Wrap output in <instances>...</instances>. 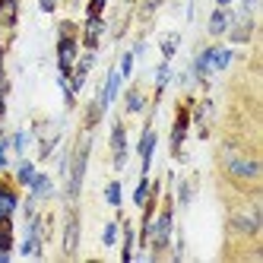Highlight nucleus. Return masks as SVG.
<instances>
[{
  "mask_svg": "<svg viewBox=\"0 0 263 263\" xmlns=\"http://www.w3.org/2000/svg\"><path fill=\"white\" fill-rule=\"evenodd\" d=\"M184 134H187V111L181 108V115H178V121H175V130H172V149H175V156H181Z\"/></svg>",
  "mask_w": 263,
  "mask_h": 263,
  "instance_id": "obj_8",
  "label": "nucleus"
},
{
  "mask_svg": "<svg viewBox=\"0 0 263 263\" xmlns=\"http://www.w3.org/2000/svg\"><path fill=\"white\" fill-rule=\"evenodd\" d=\"M213 54H216V48H206L200 58H197V77H200V80L210 77V70H213Z\"/></svg>",
  "mask_w": 263,
  "mask_h": 263,
  "instance_id": "obj_12",
  "label": "nucleus"
},
{
  "mask_svg": "<svg viewBox=\"0 0 263 263\" xmlns=\"http://www.w3.org/2000/svg\"><path fill=\"white\" fill-rule=\"evenodd\" d=\"M99 35H102V20H99V16H89V26H86V42H89V48L99 42Z\"/></svg>",
  "mask_w": 263,
  "mask_h": 263,
  "instance_id": "obj_16",
  "label": "nucleus"
},
{
  "mask_svg": "<svg viewBox=\"0 0 263 263\" xmlns=\"http://www.w3.org/2000/svg\"><path fill=\"white\" fill-rule=\"evenodd\" d=\"M156 83H159V89L168 83V64H162V67H159V73H156Z\"/></svg>",
  "mask_w": 263,
  "mask_h": 263,
  "instance_id": "obj_26",
  "label": "nucleus"
},
{
  "mask_svg": "<svg viewBox=\"0 0 263 263\" xmlns=\"http://www.w3.org/2000/svg\"><path fill=\"white\" fill-rule=\"evenodd\" d=\"M232 4V0H219V7H229Z\"/></svg>",
  "mask_w": 263,
  "mask_h": 263,
  "instance_id": "obj_32",
  "label": "nucleus"
},
{
  "mask_svg": "<svg viewBox=\"0 0 263 263\" xmlns=\"http://www.w3.org/2000/svg\"><path fill=\"white\" fill-rule=\"evenodd\" d=\"M118 89H121V73H118V70H111V73H108V83H105L102 96H99V108H108L111 102H115Z\"/></svg>",
  "mask_w": 263,
  "mask_h": 263,
  "instance_id": "obj_5",
  "label": "nucleus"
},
{
  "mask_svg": "<svg viewBox=\"0 0 263 263\" xmlns=\"http://www.w3.org/2000/svg\"><path fill=\"white\" fill-rule=\"evenodd\" d=\"M168 235H172V213H162L159 222H156V244L159 248L168 241Z\"/></svg>",
  "mask_w": 263,
  "mask_h": 263,
  "instance_id": "obj_10",
  "label": "nucleus"
},
{
  "mask_svg": "<svg viewBox=\"0 0 263 263\" xmlns=\"http://www.w3.org/2000/svg\"><path fill=\"white\" fill-rule=\"evenodd\" d=\"M58 58H61V73L67 77V70H70L73 58H77V42H73V39H61V45H58Z\"/></svg>",
  "mask_w": 263,
  "mask_h": 263,
  "instance_id": "obj_7",
  "label": "nucleus"
},
{
  "mask_svg": "<svg viewBox=\"0 0 263 263\" xmlns=\"http://www.w3.org/2000/svg\"><path fill=\"white\" fill-rule=\"evenodd\" d=\"M111 146H115V168L127 165V149H124V127L115 124L111 127Z\"/></svg>",
  "mask_w": 263,
  "mask_h": 263,
  "instance_id": "obj_4",
  "label": "nucleus"
},
{
  "mask_svg": "<svg viewBox=\"0 0 263 263\" xmlns=\"http://www.w3.org/2000/svg\"><path fill=\"white\" fill-rule=\"evenodd\" d=\"M251 39V16L241 13L235 16V29H232V42H248Z\"/></svg>",
  "mask_w": 263,
  "mask_h": 263,
  "instance_id": "obj_9",
  "label": "nucleus"
},
{
  "mask_svg": "<svg viewBox=\"0 0 263 263\" xmlns=\"http://www.w3.org/2000/svg\"><path fill=\"white\" fill-rule=\"evenodd\" d=\"M39 4H42V10H45V13H51V10H54V4H58V0H39Z\"/></svg>",
  "mask_w": 263,
  "mask_h": 263,
  "instance_id": "obj_31",
  "label": "nucleus"
},
{
  "mask_svg": "<svg viewBox=\"0 0 263 263\" xmlns=\"http://www.w3.org/2000/svg\"><path fill=\"white\" fill-rule=\"evenodd\" d=\"M13 244V229H10V219H0V251H10Z\"/></svg>",
  "mask_w": 263,
  "mask_h": 263,
  "instance_id": "obj_17",
  "label": "nucleus"
},
{
  "mask_svg": "<svg viewBox=\"0 0 263 263\" xmlns=\"http://www.w3.org/2000/svg\"><path fill=\"white\" fill-rule=\"evenodd\" d=\"M105 197H108V203H111V206H121V184H108Z\"/></svg>",
  "mask_w": 263,
  "mask_h": 263,
  "instance_id": "obj_22",
  "label": "nucleus"
},
{
  "mask_svg": "<svg viewBox=\"0 0 263 263\" xmlns=\"http://www.w3.org/2000/svg\"><path fill=\"white\" fill-rule=\"evenodd\" d=\"M225 29H229V13H225V10H216V13L210 16V35H222Z\"/></svg>",
  "mask_w": 263,
  "mask_h": 263,
  "instance_id": "obj_14",
  "label": "nucleus"
},
{
  "mask_svg": "<svg viewBox=\"0 0 263 263\" xmlns=\"http://www.w3.org/2000/svg\"><path fill=\"white\" fill-rule=\"evenodd\" d=\"M102 7H105V0H92V4H89V16H99Z\"/></svg>",
  "mask_w": 263,
  "mask_h": 263,
  "instance_id": "obj_29",
  "label": "nucleus"
},
{
  "mask_svg": "<svg viewBox=\"0 0 263 263\" xmlns=\"http://www.w3.org/2000/svg\"><path fill=\"white\" fill-rule=\"evenodd\" d=\"M178 42H181V35H168V39L162 42V54H165V58H175V51H178Z\"/></svg>",
  "mask_w": 263,
  "mask_h": 263,
  "instance_id": "obj_19",
  "label": "nucleus"
},
{
  "mask_svg": "<svg viewBox=\"0 0 263 263\" xmlns=\"http://www.w3.org/2000/svg\"><path fill=\"white\" fill-rule=\"evenodd\" d=\"M29 187H32V197H48V194H51V178L35 175V178L29 181Z\"/></svg>",
  "mask_w": 263,
  "mask_h": 263,
  "instance_id": "obj_15",
  "label": "nucleus"
},
{
  "mask_svg": "<svg viewBox=\"0 0 263 263\" xmlns=\"http://www.w3.org/2000/svg\"><path fill=\"white\" fill-rule=\"evenodd\" d=\"M229 175H235V178H257L260 175V162H254V159H229Z\"/></svg>",
  "mask_w": 263,
  "mask_h": 263,
  "instance_id": "obj_2",
  "label": "nucleus"
},
{
  "mask_svg": "<svg viewBox=\"0 0 263 263\" xmlns=\"http://www.w3.org/2000/svg\"><path fill=\"white\" fill-rule=\"evenodd\" d=\"M229 64H232V51H225V48L219 51L216 48V54H213V70H225Z\"/></svg>",
  "mask_w": 263,
  "mask_h": 263,
  "instance_id": "obj_18",
  "label": "nucleus"
},
{
  "mask_svg": "<svg viewBox=\"0 0 263 263\" xmlns=\"http://www.w3.org/2000/svg\"><path fill=\"white\" fill-rule=\"evenodd\" d=\"M4 165H7V140L0 143V168H4Z\"/></svg>",
  "mask_w": 263,
  "mask_h": 263,
  "instance_id": "obj_30",
  "label": "nucleus"
},
{
  "mask_svg": "<svg viewBox=\"0 0 263 263\" xmlns=\"http://www.w3.org/2000/svg\"><path fill=\"white\" fill-rule=\"evenodd\" d=\"M13 146H16V153H26V134H16Z\"/></svg>",
  "mask_w": 263,
  "mask_h": 263,
  "instance_id": "obj_28",
  "label": "nucleus"
},
{
  "mask_svg": "<svg viewBox=\"0 0 263 263\" xmlns=\"http://www.w3.org/2000/svg\"><path fill=\"white\" fill-rule=\"evenodd\" d=\"M102 241H105V244H115V241H118V225H115V222H108V225H105Z\"/></svg>",
  "mask_w": 263,
  "mask_h": 263,
  "instance_id": "obj_23",
  "label": "nucleus"
},
{
  "mask_svg": "<svg viewBox=\"0 0 263 263\" xmlns=\"http://www.w3.org/2000/svg\"><path fill=\"white\" fill-rule=\"evenodd\" d=\"M130 70H134V54H124V61H121V77H130Z\"/></svg>",
  "mask_w": 263,
  "mask_h": 263,
  "instance_id": "obj_25",
  "label": "nucleus"
},
{
  "mask_svg": "<svg viewBox=\"0 0 263 263\" xmlns=\"http://www.w3.org/2000/svg\"><path fill=\"white\" fill-rule=\"evenodd\" d=\"M35 178V168H32V162H23L20 165V184H29Z\"/></svg>",
  "mask_w": 263,
  "mask_h": 263,
  "instance_id": "obj_24",
  "label": "nucleus"
},
{
  "mask_svg": "<svg viewBox=\"0 0 263 263\" xmlns=\"http://www.w3.org/2000/svg\"><path fill=\"white\" fill-rule=\"evenodd\" d=\"M16 210V194L0 187V219H10V213Z\"/></svg>",
  "mask_w": 263,
  "mask_h": 263,
  "instance_id": "obj_13",
  "label": "nucleus"
},
{
  "mask_svg": "<svg viewBox=\"0 0 263 263\" xmlns=\"http://www.w3.org/2000/svg\"><path fill=\"white\" fill-rule=\"evenodd\" d=\"M86 156H89V140L83 143V149L77 153V162H73V178H70V197H77L80 184H83V175H86Z\"/></svg>",
  "mask_w": 263,
  "mask_h": 263,
  "instance_id": "obj_3",
  "label": "nucleus"
},
{
  "mask_svg": "<svg viewBox=\"0 0 263 263\" xmlns=\"http://www.w3.org/2000/svg\"><path fill=\"white\" fill-rule=\"evenodd\" d=\"M232 229L238 235H257L260 232V213L257 210H248V213H238L232 219Z\"/></svg>",
  "mask_w": 263,
  "mask_h": 263,
  "instance_id": "obj_1",
  "label": "nucleus"
},
{
  "mask_svg": "<svg viewBox=\"0 0 263 263\" xmlns=\"http://www.w3.org/2000/svg\"><path fill=\"white\" fill-rule=\"evenodd\" d=\"M77 238H80V219L77 213L67 216V232H64V251L67 254H77Z\"/></svg>",
  "mask_w": 263,
  "mask_h": 263,
  "instance_id": "obj_6",
  "label": "nucleus"
},
{
  "mask_svg": "<svg viewBox=\"0 0 263 263\" xmlns=\"http://www.w3.org/2000/svg\"><path fill=\"white\" fill-rule=\"evenodd\" d=\"M146 197H149V181L143 178V181L137 184V194H134V203H137V206H143V203H146Z\"/></svg>",
  "mask_w": 263,
  "mask_h": 263,
  "instance_id": "obj_21",
  "label": "nucleus"
},
{
  "mask_svg": "<svg viewBox=\"0 0 263 263\" xmlns=\"http://www.w3.org/2000/svg\"><path fill=\"white\" fill-rule=\"evenodd\" d=\"M153 146H156V134H153V130H146V134H143V140H140L143 168H149V162H153Z\"/></svg>",
  "mask_w": 263,
  "mask_h": 263,
  "instance_id": "obj_11",
  "label": "nucleus"
},
{
  "mask_svg": "<svg viewBox=\"0 0 263 263\" xmlns=\"http://www.w3.org/2000/svg\"><path fill=\"white\" fill-rule=\"evenodd\" d=\"M178 197H181V203H191V184H181V191H178Z\"/></svg>",
  "mask_w": 263,
  "mask_h": 263,
  "instance_id": "obj_27",
  "label": "nucleus"
},
{
  "mask_svg": "<svg viewBox=\"0 0 263 263\" xmlns=\"http://www.w3.org/2000/svg\"><path fill=\"white\" fill-rule=\"evenodd\" d=\"M140 108H143V96H140L137 89H134V92H127V111H134V115H137Z\"/></svg>",
  "mask_w": 263,
  "mask_h": 263,
  "instance_id": "obj_20",
  "label": "nucleus"
}]
</instances>
